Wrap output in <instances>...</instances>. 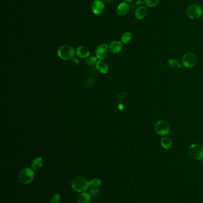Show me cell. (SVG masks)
<instances>
[{
  "label": "cell",
  "mask_w": 203,
  "mask_h": 203,
  "mask_svg": "<svg viewBox=\"0 0 203 203\" xmlns=\"http://www.w3.org/2000/svg\"><path fill=\"white\" fill-rule=\"evenodd\" d=\"M126 96H127V93L125 92H122L118 95V96H117V99H118V101L120 102V101H122L123 100H124V98Z\"/></svg>",
  "instance_id": "cell-24"
},
{
  "label": "cell",
  "mask_w": 203,
  "mask_h": 203,
  "mask_svg": "<svg viewBox=\"0 0 203 203\" xmlns=\"http://www.w3.org/2000/svg\"><path fill=\"white\" fill-rule=\"evenodd\" d=\"M72 62H73V64H75V66H78L79 63V60L75 58H73L72 59Z\"/></svg>",
  "instance_id": "cell-26"
},
{
  "label": "cell",
  "mask_w": 203,
  "mask_h": 203,
  "mask_svg": "<svg viewBox=\"0 0 203 203\" xmlns=\"http://www.w3.org/2000/svg\"><path fill=\"white\" fill-rule=\"evenodd\" d=\"M109 45L107 44H102L97 47L96 49V57L97 59L104 60L105 59L109 52Z\"/></svg>",
  "instance_id": "cell-8"
},
{
  "label": "cell",
  "mask_w": 203,
  "mask_h": 203,
  "mask_svg": "<svg viewBox=\"0 0 203 203\" xmlns=\"http://www.w3.org/2000/svg\"><path fill=\"white\" fill-rule=\"evenodd\" d=\"M96 68L99 72L102 74H106L109 71V67L103 60H99L97 62Z\"/></svg>",
  "instance_id": "cell-14"
},
{
  "label": "cell",
  "mask_w": 203,
  "mask_h": 203,
  "mask_svg": "<svg viewBox=\"0 0 203 203\" xmlns=\"http://www.w3.org/2000/svg\"><path fill=\"white\" fill-rule=\"evenodd\" d=\"M92 11L95 15H100L104 11V2L100 0H95L92 5Z\"/></svg>",
  "instance_id": "cell-9"
},
{
  "label": "cell",
  "mask_w": 203,
  "mask_h": 203,
  "mask_svg": "<svg viewBox=\"0 0 203 203\" xmlns=\"http://www.w3.org/2000/svg\"></svg>",
  "instance_id": "cell-31"
},
{
  "label": "cell",
  "mask_w": 203,
  "mask_h": 203,
  "mask_svg": "<svg viewBox=\"0 0 203 203\" xmlns=\"http://www.w3.org/2000/svg\"><path fill=\"white\" fill-rule=\"evenodd\" d=\"M182 64L186 68H191L196 64L197 58L195 53H187L182 57Z\"/></svg>",
  "instance_id": "cell-6"
},
{
  "label": "cell",
  "mask_w": 203,
  "mask_h": 203,
  "mask_svg": "<svg viewBox=\"0 0 203 203\" xmlns=\"http://www.w3.org/2000/svg\"><path fill=\"white\" fill-rule=\"evenodd\" d=\"M167 63H168V65L172 69L178 70V69H180L181 68V63L177 59H173V58L169 59L168 61H167Z\"/></svg>",
  "instance_id": "cell-18"
},
{
  "label": "cell",
  "mask_w": 203,
  "mask_h": 203,
  "mask_svg": "<svg viewBox=\"0 0 203 203\" xmlns=\"http://www.w3.org/2000/svg\"><path fill=\"white\" fill-rule=\"evenodd\" d=\"M124 1H125V2H131V1H132L133 0H123Z\"/></svg>",
  "instance_id": "cell-29"
},
{
  "label": "cell",
  "mask_w": 203,
  "mask_h": 203,
  "mask_svg": "<svg viewBox=\"0 0 203 203\" xmlns=\"http://www.w3.org/2000/svg\"><path fill=\"white\" fill-rule=\"evenodd\" d=\"M118 106V109H119L120 110H122V109L124 108L123 105L122 104H120Z\"/></svg>",
  "instance_id": "cell-28"
},
{
  "label": "cell",
  "mask_w": 203,
  "mask_h": 203,
  "mask_svg": "<svg viewBox=\"0 0 203 203\" xmlns=\"http://www.w3.org/2000/svg\"><path fill=\"white\" fill-rule=\"evenodd\" d=\"M147 13L148 10L147 7L145 6H140L136 10L135 16L138 20H143L147 16Z\"/></svg>",
  "instance_id": "cell-13"
},
{
  "label": "cell",
  "mask_w": 203,
  "mask_h": 203,
  "mask_svg": "<svg viewBox=\"0 0 203 203\" xmlns=\"http://www.w3.org/2000/svg\"><path fill=\"white\" fill-rule=\"evenodd\" d=\"M60 200V195L59 194H56L51 199V203H58Z\"/></svg>",
  "instance_id": "cell-25"
},
{
  "label": "cell",
  "mask_w": 203,
  "mask_h": 203,
  "mask_svg": "<svg viewBox=\"0 0 203 203\" xmlns=\"http://www.w3.org/2000/svg\"><path fill=\"white\" fill-rule=\"evenodd\" d=\"M122 42L123 44L129 43L132 39V35L129 32H124L122 36Z\"/></svg>",
  "instance_id": "cell-19"
},
{
  "label": "cell",
  "mask_w": 203,
  "mask_h": 203,
  "mask_svg": "<svg viewBox=\"0 0 203 203\" xmlns=\"http://www.w3.org/2000/svg\"><path fill=\"white\" fill-rule=\"evenodd\" d=\"M43 163H44V160L42 157H36L33 160L32 167L34 170H38L42 166Z\"/></svg>",
  "instance_id": "cell-16"
},
{
  "label": "cell",
  "mask_w": 203,
  "mask_h": 203,
  "mask_svg": "<svg viewBox=\"0 0 203 203\" xmlns=\"http://www.w3.org/2000/svg\"><path fill=\"white\" fill-rule=\"evenodd\" d=\"M97 58L94 56H91L87 58L86 60V64L88 66H94V64H97Z\"/></svg>",
  "instance_id": "cell-22"
},
{
  "label": "cell",
  "mask_w": 203,
  "mask_h": 203,
  "mask_svg": "<svg viewBox=\"0 0 203 203\" xmlns=\"http://www.w3.org/2000/svg\"><path fill=\"white\" fill-rule=\"evenodd\" d=\"M90 201H91L90 195L85 192L80 194L77 199L78 203H89Z\"/></svg>",
  "instance_id": "cell-15"
},
{
  "label": "cell",
  "mask_w": 203,
  "mask_h": 203,
  "mask_svg": "<svg viewBox=\"0 0 203 203\" xmlns=\"http://www.w3.org/2000/svg\"><path fill=\"white\" fill-rule=\"evenodd\" d=\"M160 0H144V4L147 7H154L158 4Z\"/></svg>",
  "instance_id": "cell-20"
},
{
  "label": "cell",
  "mask_w": 203,
  "mask_h": 203,
  "mask_svg": "<svg viewBox=\"0 0 203 203\" xmlns=\"http://www.w3.org/2000/svg\"><path fill=\"white\" fill-rule=\"evenodd\" d=\"M90 196L94 198H97L100 194V190L98 188H91L89 191Z\"/></svg>",
  "instance_id": "cell-23"
},
{
  "label": "cell",
  "mask_w": 203,
  "mask_h": 203,
  "mask_svg": "<svg viewBox=\"0 0 203 203\" xmlns=\"http://www.w3.org/2000/svg\"><path fill=\"white\" fill-rule=\"evenodd\" d=\"M170 125L163 120L158 121L155 125V131L158 135L165 136L170 132Z\"/></svg>",
  "instance_id": "cell-7"
},
{
  "label": "cell",
  "mask_w": 203,
  "mask_h": 203,
  "mask_svg": "<svg viewBox=\"0 0 203 203\" xmlns=\"http://www.w3.org/2000/svg\"><path fill=\"white\" fill-rule=\"evenodd\" d=\"M203 12L202 8L196 4H191L186 10L187 16L192 20H196L200 18Z\"/></svg>",
  "instance_id": "cell-3"
},
{
  "label": "cell",
  "mask_w": 203,
  "mask_h": 203,
  "mask_svg": "<svg viewBox=\"0 0 203 203\" xmlns=\"http://www.w3.org/2000/svg\"><path fill=\"white\" fill-rule=\"evenodd\" d=\"M90 51L89 49L84 46H79L76 49V53L79 57L81 58H88L90 55Z\"/></svg>",
  "instance_id": "cell-12"
},
{
  "label": "cell",
  "mask_w": 203,
  "mask_h": 203,
  "mask_svg": "<svg viewBox=\"0 0 203 203\" xmlns=\"http://www.w3.org/2000/svg\"><path fill=\"white\" fill-rule=\"evenodd\" d=\"M202 164L203 165V160H202Z\"/></svg>",
  "instance_id": "cell-30"
},
{
  "label": "cell",
  "mask_w": 203,
  "mask_h": 203,
  "mask_svg": "<svg viewBox=\"0 0 203 203\" xmlns=\"http://www.w3.org/2000/svg\"><path fill=\"white\" fill-rule=\"evenodd\" d=\"M34 172L30 168H25L21 170L18 175L20 182L23 184L31 183L34 178Z\"/></svg>",
  "instance_id": "cell-5"
},
{
  "label": "cell",
  "mask_w": 203,
  "mask_h": 203,
  "mask_svg": "<svg viewBox=\"0 0 203 203\" xmlns=\"http://www.w3.org/2000/svg\"><path fill=\"white\" fill-rule=\"evenodd\" d=\"M190 157L194 160L203 159V145L201 144H192L188 149Z\"/></svg>",
  "instance_id": "cell-4"
},
{
  "label": "cell",
  "mask_w": 203,
  "mask_h": 203,
  "mask_svg": "<svg viewBox=\"0 0 203 203\" xmlns=\"http://www.w3.org/2000/svg\"><path fill=\"white\" fill-rule=\"evenodd\" d=\"M123 48V44L120 41L114 40L112 41L109 45V49L113 53H120Z\"/></svg>",
  "instance_id": "cell-10"
},
{
  "label": "cell",
  "mask_w": 203,
  "mask_h": 203,
  "mask_svg": "<svg viewBox=\"0 0 203 203\" xmlns=\"http://www.w3.org/2000/svg\"><path fill=\"white\" fill-rule=\"evenodd\" d=\"M57 53L61 59L68 61L74 57L75 51L71 45H64L60 47Z\"/></svg>",
  "instance_id": "cell-2"
},
{
  "label": "cell",
  "mask_w": 203,
  "mask_h": 203,
  "mask_svg": "<svg viewBox=\"0 0 203 203\" xmlns=\"http://www.w3.org/2000/svg\"><path fill=\"white\" fill-rule=\"evenodd\" d=\"M101 184V182L100 179H92L91 181L89 182V186L91 187V188H98Z\"/></svg>",
  "instance_id": "cell-21"
},
{
  "label": "cell",
  "mask_w": 203,
  "mask_h": 203,
  "mask_svg": "<svg viewBox=\"0 0 203 203\" xmlns=\"http://www.w3.org/2000/svg\"><path fill=\"white\" fill-rule=\"evenodd\" d=\"M72 187L73 189L77 192H85L88 189L89 182L84 177H76L72 181Z\"/></svg>",
  "instance_id": "cell-1"
},
{
  "label": "cell",
  "mask_w": 203,
  "mask_h": 203,
  "mask_svg": "<svg viewBox=\"0 0 203 203\" xmlns=\"http://www.w3.org/2000/svg\"><path fill=\"white\" fill-rule=\"evenodd\" d=\"M161 144L162 147L165 149H169L172 145V141L169 137L166 136L162 138Z\"/></svg>",
  "instance_id": "cell-17"
},
{
  "label": "cell",
  "mask_w": 203,
  "mask_h": 203,
  "mask_svg": "<svg viewBox=\"0 0 203 203\" xmlns=\"http://www.w3.org/2000/svg\"><path fill=\"white\" fill-rule=\"evenodd\" d=\"M115 0H103V2H104L105 3L107 4H109V3H111L113 2H114Z\"/></svg>",
  "instance_id": "cell-27"
},
{
  "label": "cell",
  "mask_w": 203,
  "mask_h": 203,
  "mask_svg": "<svg viewBox=\"0 0 203 203\" xmlns=\"http://www.w3.org/2000/svg\"><path fill=\"white\" fill-rule=\"evenodd\" d=\"M130 10V7L128 4L126 2H121L117 7V13L120 16H124L129 13Z\"/></svg>",
  "instance_id": "cell-11"
}]
</instances>
